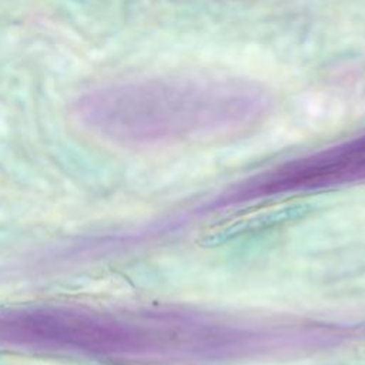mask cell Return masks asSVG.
<instances>
[{"label": "cell", "mask_w": 365, "mask_h": 365, "mask_svg": "<svg viewBox=\"0 0 365 365\" xmlns=\"http://www.w3.org/2000/svg\"><path fill=\"white\" fill-rule=\"evenodd\" d=\"M218 344V324L173 311L66 302L0 307V352L147 365Z\"/></svg>", "instance_id": "obj_1"}, {"label": "cell", "mask_w": 365, "mask_h": 365, "mask_svg": "<svg viewBox=\"0 0 365 365\" xmlns=\"http://www.w3.org/2000/svg\"><path fill=\"white\" fill-rule=\"evenodd\" d=\"M268 106L258 86L234 78L182 77L103 86L76 103L80 123L120 144H155L228 133Z\"/></svg>", "instance_id": "obj_2"}, {"label": "cell", "mask_w": 365, "mask_h": 365, "mask_svg": "<svg viewBox=\"0 0 365 365\" xmlns=\"http://www.w3.org/2000/svg\"><path fill=\"white\" fill-rule=\"evenodd\" d=\"M304 211H307V205L298 201H261L235 210L234 212H227L204 232L202 242L207 245H217L242 234L285 222L301 215Z\"/></svg>", "instance_id": "obj_3"}]
</instances>
